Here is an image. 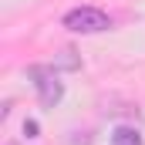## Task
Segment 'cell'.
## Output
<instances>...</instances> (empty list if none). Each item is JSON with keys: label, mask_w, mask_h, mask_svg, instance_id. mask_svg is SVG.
Returning <instances> with one entry per match:
<instances>
[{"label": "cell", "mask_w": 145, "mask_h": 145, "mask_svg": "<svg viewBox=\"0 0 145 145\" xmlns=\"http://www.w3.org/2000/svg\"><path fill=\"white\" fill-rule=\"evenodd\" d=\"M64 27L74 34H101L111 27V17L98 7H74L64 14Z\"/></svg>", "instance_id": "1"}, {"label": "cell", "mask_w": 145, "mask_h": 145, "mask_svg": "<svg viewBox=\"0 0 145 145\" xmlns=\"http://www.w3.org/2000/svg\"><path fill=\"white\" fill-rule=\"evenodd\" d=\"M31 78H34V91H37V98H40V105L54 108L61 101V95H64V84L57 81V74L51 71V68H31Z\"/></svg>", "instance_id": "2"}, {"label": "cell", "mask_w": 145, "mask_h": 145, "mask_svg": "<svg viewBox=\"0 0 145 145\" xmlns=\"http://www.w3.org/2000/svg\"><path fill=\"white\" fill-rule=\"evenodd\" d=\"M111 145H142V135L135 128H118L111 135Z\"/></svg>", "instance_id": "3"}, {"label": "cell", "mask_w": 145, "mask_h": 145, "mask_svg": "<svg viewBox=\"0 0 145 145\" xmlns=\"http://www.w3.org/2000/svg\"><path fill=\"white\" fill-rule=\"evenodd\" d=\"M24 132H27V138H34V135H37V125H34V121H27V125H24Z\"/></svg>", "instance_id": "4"}]
</instances>
